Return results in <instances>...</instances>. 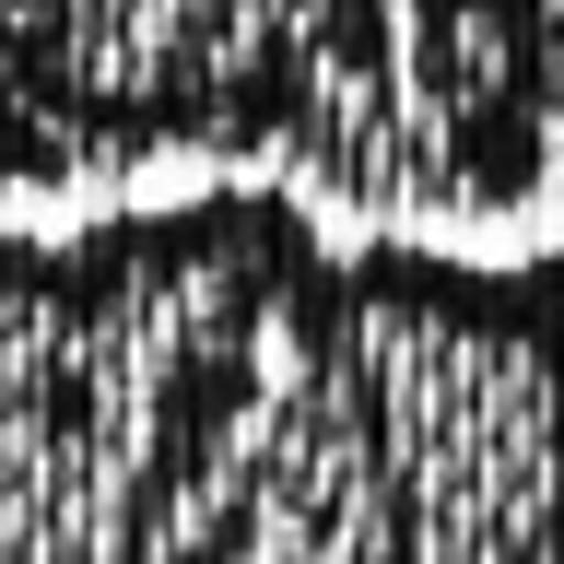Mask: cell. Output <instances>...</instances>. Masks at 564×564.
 Returning <instances> with one entry per match:
<instances>
[{
    "label": "cell",
    "instance_id": "6da1fadb",
    "mask_svg": "<svg viewBox=\"0 0 564 564\" xmlns=\"http://www.w3.org/2000/svg\"><path fill=\"white\" fill-rule=\"evenodd\" d=\"M329 282L282 176L0 224V564H271Z\"/></svg>",
    "mask_w": 564,
    "mask_h": 564
},
{
    "label": "cell",
    "instance_id": "7a4b0ae2",
    "mask_svg": "<svg viewBox=\"0 0 564 564\" xmlns=\"http://www.w3.org/2000/svg\"><path fill=\"white\" fill-rule=\"evenodd\" d=\"M271 564H564V247H341Z\"/></svg>",
    "mask_w": 564,
    "mask_h": 564
},
{
    "label": "cell",
    "instance_id": "3957f363",
    "mask_svg": "<svg viewBox=\"0 0 564 564\" xmlns=\"http://www.w3.org/2000/svg\"><path fill=\"white\" fill-rule=\"evenodd\" d=\"M153 165L412 212L400 0H0V188L70 200Z\"/></svg>",
    "mask_w": 564,
    "mask_h": 564
},
{
    "label": "cell",
    "instance_id": "277c9868",
    "mask_svg": "<svg viewBox=\"0 0 564 564\" xmlns=\"http://www.w3.org/2000/svg\"><path fill=\"white\" fill-rule=\"evenodd\" d=\"M412 212L518 224L564 176V0H400Z\"/></svg>",
    "mask_w": 564,
    "mask_h": 564
}]
</instances>
